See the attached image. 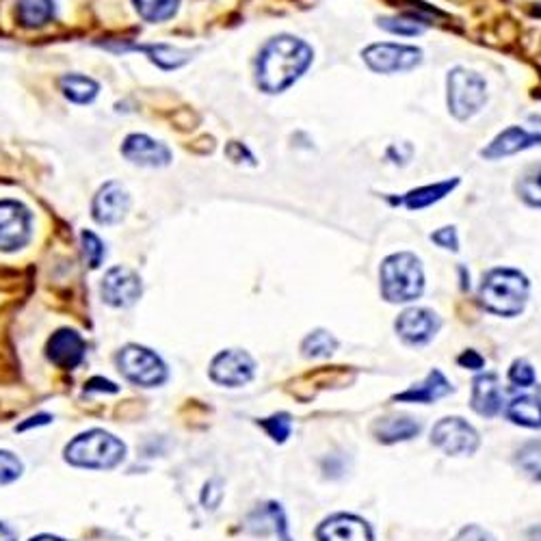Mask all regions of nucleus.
Wrapping results in <instances>:
<instances>
[{"label":"nucleus","mask_w":541,"mask_h":541,"mask_svg":"<svg viewBox=\"0 0 541 541\" xmlns=\"http://www.w3.org/2000/svg\"><path fill=\"white\" fill-rule=\"evenodd\" d=\"M312 48L297 37L280 35L262 48L256 76L258 85L267 94H280L310 68Z\"/></svg>","instance_id":"1"},{"label":"nucleus","mask_w":541,"mask_h":541,"mask_svg":"<svg viewBox=\"0 0 541 541\" xmlns=\"http://www.w3.org/2000/svg\"><path fill=\"white\" fill-rule=\"evenodd\" d=\"M65 461L76 468L111 470L117 468L126 457V446L113 433L104 429H91L65 446Z\"/></svg>","instance_id":"2"},{"label":"nucleus","mask_w":541,"mask_h":541,"mask_svg":"<svg viewBox=\"0 0 541 541\" xmlns=\"http://www.w3.org/2000/svg\"><path fill=\"white\" fill-rule=\"evenodd\" d=\"M479 297L498 316H518L529 299V280L516 269H494L483 277Z\"/></svg>","instance_id":"3"},{"label":"nucleus","mask_w":541,"mask_h":541,"mask_svg":"<svg viewBox=\"0 0 541 541\" xmlns=\"http://www.w3.org/2000/svg\"><path fill=\"white\" fill-rule=\"evenodd\" d=\"M381 293L392 303L414 301L425 290V275H422L420 260L412 254H392L381 265Z\"/></svg>","instance_id":"4"},{"label":"nucleus","mask_w":541,"mask_h":541,"mask_svg":"<svg viewBox=\"0 0 541 541\" xmlns=\"http://www.w3.org/2000/svg\"><path fill=\"white\" fill-rule=\"evenodd\" d=\"M117 368L130 381L141 388H156L167 381V366L158 355L141 345H126L117 353Z\"/></svg>","instance_id":"5"},{"label":"nucleus","mask_w":541,"mask_h":541,"mask_svg":"<svg viewBox=\"0 0 541 541\" xmlns=\"http://www.w3.org/2000/svg\"><path fill=\"white\" fill-rule=\"evenodd\" d=\"M485 81L474 72L457 68L448 74V109L457 120L477 115L485 104Z\"/></svg>","instance_id":"6"},{"label":"nucleus","mask_w":541,"mask_h":541,"mask_svg":"<svg viewBox=\"0 0 541 541\" xmlns=\"http://www.w3.org/2000/svg\"><path fill=\"white\" fill-rule=\"evenodd\" d=\"M33 213L18 200H0V252L13 254L31 243Z\"/></svg>","instance_id":"7"},{"label":"nucleus","mask_w":541,"mask_h":541,"mask_svg":"<svg viewBox=\"0 0 541 541\" xmlns=\"http://www.w3.org/2000/svg\"><path fill=\"white\" fill-rule=\"evenodd\" d=\"M141 293H143L141 277L128 267L109 269L100 284L102 301L115 310H126L130 306H135Z\"/></svg>","instance_id":"8"},{"label":"nucleus","mask_w":541,"mask_h":541,"mask_svg":"<svg viewBox=\"0 0 541 541\" xmlns=\"http://www.w3.org/2000/svg\"><path fill=\"white\" fill-rule=\"evenodd\" d=\"M431 442L446 455H472L479 448V433L464 418H442L431 431Z\"/></svg>","instance_id":"9"},{"label":"nucleus","mask_w":541,"mask_h":541,"mask_svg":"<svg viewBox=\"0 0 541 541\" xmlns=\"http://www.w3.org/2000/svg\"><path fill=\"white\" fill-rule=\"evenodd\" d=\"M364 61L368 68L379 74L409 72L422 61V52L403 44H373L364 50Z\"/></svg>","instance_id":"10"},{"label":"nucleus","mask_w":541,"mask_h":541,"mask_svg":"<svg viewBox=\"0 0 541 541\" xmlns=\"http://www.w3.org/2000/svg\"><path fill=\"white\" fill-rule=\"evenodd\" d=\"M256 375V362L252 360V355L239 351V349H230V351H221L217 358L210 364V379L219 386H228V388H239L249 384Z\"/></svg>","instance_id":"11"},{"label":"nucleus","mask_w":541,"mask_h":541,"mask_svg":"<svg viewBox=\"0 0 541 541\" xmlns=\"http://www.w3.org/2000/svg\"><path fill=\"white\" fill-rule=\"evenodd\" d=\"M130 210V195L120 182H107L98 189L94 204H91V215L100 226H117L122 223Z\"/></svg>","instance_id":"12"},{"label":"nucleus","mask_w":541,"mask_h":541,"mask_svg":"<svg viewBox=\"0 0 541 541\" xmlns=\"http://www.w3.org/2000/svg\"><path fill=\"white\" fill-rule=\"evenodd\" d=\"M122 154L126 161L139 167H167L171 163V150L165 143L139 133L124 139Z\"/></svg>","instance_id":"13"},{"label":"nucleus","mask_w":541,"mask_h":541,"mask_svg":"<svg viewBox=\"0 0 541 541\" xmlns=\"http://www.w3.org/2000/svg\"><path fill=\"white\" fill-rule=\"evenodd\" d=\"M46 358L63 371H72L85 358V340L74 329H59L48 340Z\"/></svg>","instance_id":"14"},{"label":"nucleus","mask_w":541,"mask_h":541,"mask_svg":"<svg viewBox=\"0 0 541 541\" xmlns=\"http://www.w3.org/2000/svg\"><path fill=\"white\" fill-rule=\"evenodd\" d=\"M438 329L440 319L425 308H409L397 319V332L407 345H427Z\"/></svg>","instance_id":"15"},{"label":"nucleus","mask_w":541,"mask_h":541,"mask_svg":"<svg viewBox=\"0 0 541 541\" xmlns=\"http://www.w3.org/2000/svg\"><path fill=\"white\" fill-rule=\"evenodd\" d=\"M316 537L319 541H373V531L364 520L338 513L319 526Z\"/></svg>","instance_id":"16"},{"label":"nucleus","mask_w":541,"mask_h":541,"mask_svg":"<svg viewBox=\"0 0 541 541\" xmlns=\"http://www.w3.org/2000/svg\"><path fill=\"white\" fill-rule=\"evenodd\" d=\"M472 409L481 416L492 418L503 409V388L494 373H485L474 379Z\"/></svg>","instance_id":"17"},{"label":"nucleus","mask_w":541,"mask_h":541,"mask_svg":"<svg viewBox=\"0 0 541 541\" xmlns=\"http://www.w3.org/2000/svg\"><path fill=\"white\" fill-rule=\"evenodd\" d=\"M533 145H541V135L526 133L524 128L511 126L490 143V148L483 150V156L485 158H503V156L522 152V150H529V148H533Z\"/></svg>","instance_id":"18"},{"label":"nucleus","mask_w":541,"mask_h":541,"mask_svg":"<svg viewBox=\"0 0 541 541\" xmlns=\"http://www.w3.org/2000/svg\"><path fill=\"white\" fill-rule=\"evenodd\" d=\"M453 386L448 384V379L440 371H431L429 377L418 386H412L409 390L397 394V401L405 403H433L442 397H446Z\"/></svg>","instance_id":"19"},{"label":"nucleus","mask_w":541,"mask_h":541,"mask_svg":"<svg viewBox=\"0 0 541 541\" xmlns=\"http://www.w3.org/2000/svg\"><path fill=\"white\" fill-rule=\"evenodd\" d=\"M420 433V425L409 416H392V418H381L375 425V435L379 442L394 444V442H405L412 440Z\"/></svg>","instance_id":"20"},{"label":"nucleus","mask_w":541,"mask_h":541,"mask_svg":"<svg viewBox=\"0 0 541 541\" xmlns=\"http://www.w3.org/2000/svg\"><path fill=\"white\" fill-rule=\"evenodd\" d=\"M61 94L74 104H89L94 102L100 94V85L94 78L83 76V74H65L59 81Z\"/></svg>","instance_id":"21"},{"label":"nucleus","mask_w":541,"mask_h":541,"mask_svg":"<svg viewBox=\"0 0 541 541\" xmlns=\"http://www.w3.org/2000/svg\"><path fill=\"white\" fill-rule=\"evenodd\" d=\"M55 18V0H18V22L24 29H42Z\"/></svg>","instance_id":"22"},{"label":"nucleus","mask_w":541,"mask_h":541,"mask_svg":"<svg viewBox=\"0 0 541 541\" xmlns=\"http://www.w3.org/2000/svg\"><path fill=\"white\" fill-rule=\"evenodd\" d=\"M507 416L516 425L541 429V401L537 397H529V394L516 397L507 407Z\"/></svg>","instance_id":"23"},{"label":"nucleus","mask_w":541,"mask_h":541,"mask_svg":"<svg viewBox=\"0 0 541 541\" xmlns=\"http://www.w3.org/2000/svg\"><path fill=\"white\" fill-rule=\"evenodd\" d=\"M139 50L145 52V55H150L152 63H156L158 68H163V70H176V68H180V65H184L191 59V52L174 48V46H165V44L141 46Z\"/></svg>","instance_id":"24"},{"label":"nucleus","mask_w":541,"mask_h":541,"mask_svg":"<svg viewBox=\"0 0 541 541\" xmlns=\"http://www.w3.org/2000/svg\"><path fill=\"white\" fill-rule=\"evenodd\" d=\"M135 9L145 22H165L176 16L180 0H133Z\"/></svg>","instance_id":"25"},{"label":"nucleus","mask_w":541,"mask_h":541,"mask_svg":"<svg viewBox=\"0 0 541 541\" xmlns=\"http://www.w3.org/2000/svg\"><path fill=\"white\" fill-rule=\"evenodd\" d=\"M457 180L453 182H438V184H429V187L416 189L412 193L405 195V206L407 208H425L431 206L433 202H440L446 193H451L455 189Z\"/></svg>","instance_id":"26"},{"label":"nucleus","mask_w":541,"mask_h":541,"mask_svg":"<svg viewBox=\"0 0 541 541\" xmlns=\"http://www.w3.org/2000/svg\"><path fill=\"white\" fill-rule=\"evenodd\" d=\"M338 347V340L329 334L319 329V332H312L306 340H303L301 351L306 358H329Z\"/></svg>","instance_id":"27"},{"label":"nucleus","mask_w":541,"mask_h":541,"mask_svg":"<svg viewBox=\"0 0 541 541\" xmlns=\"http://www.w3.org/2000/svg\"><path fill=\"white\" fill-rule=\"evenodd\" d=\"M518 466L529 474L531 479L541 481V440L524 444L518 451Z\"/></svg>","instance_id":"28"},{"label":"nucleus","mask_w":541,"mask_h":541,"mask_svg":"<svg viewBox=\"0 0 541 541\" xmlns=\"http://www.w3.org/2000/svg\"><path fill=\"white\" fill-rule=\"evenodd\" d=\"M518 193L526 204L539 206L541 208V167L533 169L531 174H526L520 184H518Z\"/></svg>","instance_id":"29"},{"label":"nucleus","mask_w":541,"mask_h":541,"mask_svg":"<svg viewBox=\"0 0 541 541\" xmlns=\"http://www.w3.org/2000/svg\"><path fill=\"white\" fill-rule=\"evenodd\" d=\"M81 245H83V254L87 258V265L91 269H98L104 260V254H107V249H104V243L98 239L94 232L85 230L81 234Z\"/></svg>","instance_id":"30"},{"label":"nucleus","mask_w":541,"mask_h":541,"mask_svg":"<svg viewBox=\"0 0 541 541\" xmlns=\"http://www.w3.org/2000/svg\"><path fill=\"white\" fill-rule=\"evenodd\" d=\"M260 427L265 429L275 442H286V438L290 435V427H293V422H290L288 414H275L271 418L260 420Z\"/></svg>","instance_id":"31"},{"label":"nucleus","mask_w":541,"mask_h":541,"mask_svg":"<svg viewBox=\"0 0 541 541\" xmlns=\"http://www.w3.org/2000/svg\"><path fill=\"white\" fill-rule=\"evenodd\" d=\"M24 466L11 451H0V485H9L20 479Z\"/></svg>","instance_id":"32"},{"label":"nucleus","mask_w":541,"mask_h":541,"mask_svg":"<svg viewBox=\"0 0 541 541\" xmlns=\"http://www.w3.org/2000/svg\"><path fill=\"white\" fill-rule=\"evenodd\" d=\"M379 26H384V29L390 33L405 35V37H414L425 31V26H422L418 20H407V18H384V20H379Z\"/></svg>","instance_id":"33"},{"label":"nucleus","mask_w":541,"mask_h":541,"mask_svg":"<svg viewBox=\"0 0 541 541\" xmlns=\"http://www.w3.org/2000/svg\"><path fill=\"white\" fill-rule=\"evenodd\" d=\"M509 379H511V384H516L520 388H531L535 384V371L529 362L516 360L509 371Z\"/></svg>","instance_id":"34"},{"label":"nucleus","mask_w":541,"mask_h":541,"mask_svg":"<svg viewBox=\"0 0 541 541\" xmlns=\"http://www.w3.org/2000/svg\"><path fill=\"white\" fill-rule=\"evenodd\" d=\"M431 241L433 243H438L440 247L444 249H453V252H457V232L455 228H442L438 230L435 234H431Z\"/></svg>","instance_id":"35"},{"label":"nucleus","mask_w":541,"mask_h":541,"mask_svg":"<svg viewBox=\"0 0 541 541\" xmlns=\"http://www.w3.org/2000/svg\"><path fill=\"white\" fill-rule=\"evenodd\" d=\"M453 541H494V537L485 529H481V526L472 524V526H466V529L461 531Z\"/></svg>","instance_id":"36"},{"label":"nucleus","mask_w":541,"mask_h":541,"mask_svg":"<svg viewBox=\"0 0 541 541\" xmlns=\"http://www.w3.org/2000/svg\"><path fill=\"white\" fill-rule=\"evenodd\" d=\"M459 364L466 366V368H472V371H479V368L483 366V358H481V355L477 351H466L459 358Z\"/></svg>","instance_id":"37"},{"label":"nucleus","mask_w":541,"mask_h":541,"mask_svg":"<svg viewBox=\"0 0 541 541\" xmlns=\"http://www.w3.org/2000/svg\"><path fill=\"white\" fill-rule=\"evenodd\" d=\"M48 422H50V416L48 414H42V416H35V418H29V422H24V425H20L18 429L20 431H26V429H29V427H37V425H48Z\"/></svg>","instance_id":"38"},{"label":"nucleus","mask_w":541,"mask_h":541,"mask_svg":"<svg viewBox=\"0 0 541 541\" xmlns=\"http://www.w3.org/2000/svg\"><path fill=\"white\" fill-rule=\"evenodd\" d=\"M0 541H16V533H13L3 522H0Z\"/></svg>","instance_id":"39"},{"label":"nucleus","mask_w":541,"mask_h":541,"mask_svg":"<svg viewBox=\"0 0 541 541\" xmlns=\"http://www.w3.org/2000/svg\"><path fill=\"white\" fill-rule=\"evenodd\" d=\"M29 541H68V539H63V537H57V535H37Z\"/></svg>","instance_id":"40"}]
</instances>
